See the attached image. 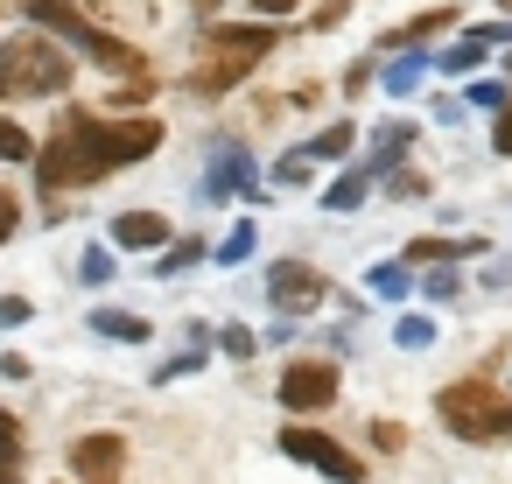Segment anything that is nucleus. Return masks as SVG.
<instances>
[{"instance_id":"13","label":"nucleus","mask_w":512,"mask_h":484,"mask_svg":"<svg viewBox=\"0 0 512 484\" xmlns=\"http://www.w3.org/2000/svg\"><path fill=\"white\" fill-rule=\"evenodd\" d=\"M351 134H358V127H351V120H337V127H323L302 155H309V162H337V155H351Z\"/></svg>"},{"instance_id":"18","label":"nucleus","mask_w":512,"mask_h":484,"mask_svg":"<svg viewBox=\"0 0 512 484\" xmlns=\"http://www.w3.org/2000/svg\"><path fill=\"white\" fill-rule=\"evenodd\" d=\"M407 141H414V127H407V120H393V127L379 134V169H386V162H400V155H407Z\"/></svg>"},{"instance_id":"15","label":"nucleus","mask_w":512,"mask_h":484,"mask_svg":"<svg viewBox=\"0 0 512 484\" xmlns=\"http://www.w3.org/2000/svg\"><path fill=\"white\" fill-rule=\"evenodd\" d=\"M43 148L29 141V127H15V120H0V162H36Z\"/></svg>"},{"instance_id":"12","label":"nucleus","mask_w":512,"mask_h":484,"mask_svg":"<svg viewBox=\"0 0 512 484\" xmlns=\"http://www.w3.org/2000/svg\"><path fill=\"white\" fill-rule=\"evenodd\" d=\"M0 484H22V421L0 414Z\"/></svg>"},{"instance_id":"2","label":"nucleus","mask_w":512,"mask_h":484,"mask_svg":"<svg viewBox=\"0 0 512 484\" xmlns=\"http://www.w3.org/2000/svg\"><path fill=\"white\" fill-rule=\"evenodd\" d=\"M29 22H43L57 43H71V50H85L92 64H106V71H120L127 85H148V57L134 50V43H120V36H106V29H92L71 0H29Z\"/></svg>"},{"instance_id":"1","label":"nucleus","mask_w":512,"mask_h":484,"mask_svg":"<svg viewBox=\"0 0 512 484\" xmlns=\"http://www.w3.org/2000/svg\"><path fill=\"white\" fill-rule=\"evenodd\" d=\"M155 148H162V120H71L36 155V176H43V190H85Z\"/></svg>"},{"instance_id":"14","label":"nucleus","mask_w":512,"mask_h":484,"mask_svg":"<svg viewBox=\"0 0 512 484\" xmlns=\"http://www.w3.org/2000/svg\"><path fill=\"white\" fill-rule=\"evenodd\" d=\"M92 330L99 337H120V344H141L148 337V323L141 316H120V309H92Z\"/></svg>"},{"instance_id":"32","label":"nucleus","mask_w":512,"mask_h":484,"mask_svg":"<svg viewBox=\"0 0 512 484\" xmlns=\"http://www.w3.org/2000/svg\"><path fill=\"white\" fill-rule=\"evenodd\" d=\"M197 8H218V0H197Z\"/></svg>"},{"instance_id":"7","label":"nucleus","mask_w":512,"mask_h":484,"mask_svg":"<svg viewBox=\"0 0 512 484\" xmlns=\"http://www.w3.org/2000/svg\"><path fill=\"white\" fill-rule=\"evenodd\" d=\"M281 449L295 456V463H309V470H323V477H337V484H358L365 470H358V456L344 449V442H330V435H316V428H288L281 435Z\"/></svg>"},{"instance_id":"5","label":"nucleus","mask_w":512,"mask_h":484,"mask_svg":"<svg viewBox=\"0 0 512 484\" xmlns=\"http://www.w3.org/2000/svg\"><path fill=\"white\" fill-rule=\"evenodd\" d=\"M0 85L8 92H29V99H50L71 85V57L50 43V36H15L0 50Z\"/></svg>"},{"instance_id":"24","label":"nucleus","mask_w":512,"mask_h":484,"mask_svg":"<svg viewBox=\"0 0 512 484\" xmlns=\"http://www.w3.org/2000/svg\"><path fill=\"white\" fill-rule=\"evenodd\" d=\"M456 288H463V281H456V274H449V267H442V274H428V295H435V302H449V295H456Z\"/></svg>"},{"instance_id":"8","label":"nucleus","mask_w":512,"mask_h":484,"mask_svg":"<svg viewBox=\"0 0 512 484\" xmlns=\"http://www.w3.org/2000/svg\"><path fill=\"white\" fill-rule=\"evenodd\" d=\"M267 302H281L288 316H309L316 302H330V281H323L316 267H302V260H281V267L267 274Z\"/></svg>"},{"instance_id":"33","label":"nucleus","mask_w":512,"mask_h":484,"mask_svg":"<svg viewBox=\"0 0 512 484\" xmlns=\"http://www.w3.org/2000/svg\"><path fill=\"white\" fill-rule=\"evenodd\" d=\"M498 8H505V15H512V0H498Z\"/></svg>"},{"instance_id":"21","label":"nucleus","mask_w":512,"mask_h":484,"mask_svg":"<svg viewBox=\"0 0 512 484\" xmlns=\"http://www.w3.org/2000/svg\"><path fill=\"white\" fill-rule=\"evenodd\" d=\"M372 288L379 295H407V267H372Z\"/></svg>"},{"instance_id":"11","label":"nucleus","mask_w":512,"mask_h":484,"mask_svg":"<svg viewBox=\"0 0 512 484\" xmlns=\"http://www.w3.org/2000/svg\"><path fill=\"white\" fill-rule=\"evenodd\" d=\"M113 246H169V218L162 211H120L113 218Z\"/></svg>"},{"instance_id":"27","label":"nucleus","mask_w":512,"mask_h":484,"mask_svg":"<svg viewBox=\"0 0 512 484\" xmlns=\"http://www.w3.org/2000/svg\"><path fill=\"white\" fill-rule=\"evenodd\" d=\"M78 274H85V281H106V274H113V260H106V253H85V267H78Z\"/></svg>"},{"instance_id":"17","label":"nucleus","mask_w":512,"mask_h":484,"mask_svg":"<svg viewBox=\"0 0 512 484\" xmlns=\"http://www.w3.org/2000/svg\"><path fill=\"white\" fill-rule=\"evenodd\" d=\"M421 71H428L421 57H400V64H386V92H414V85H421Z\"/></svg>"},{"instance_id":"19","label":"nucleus","mask_w":512,"mask_h":484,"mask_svg":"<svg viewBox=\"0 0 512 484\" xmlns=\"http://www.w3.org/2000/svg\"><path fill=\"white\" fill-rule=\"evenodd\" d=\"M470 106H484V113H505V106H512V92H505V85H470Z\"/></svg>"},{"instance_id":"10","label":"nucleus","mask_w":512,"mask_h":484,"mask_svg":"<svg viewBox=\"0 0 512 484\" xmlns=\"http://www.w3.org/2000/svg\"><path fill=\"white\" fill-rule=\"evenodd\" d=\"M204 183H211L204 197H239V190H253V162H246V148H218Z\"/></svg>"},{"instance_id":"4","label":"nucleus","mask_w":512,"mask_h":484,"mask_svg":"<svg viewBox=\"0 0 512 484\" xmlns=\"http://www.w3.org/2000/svg\"><path fill=\"white\" fill-rule=\"evenodd\" d=\"M435 414H442V428L463 435V442H498V435H512V400H498L491 379H456V386H442Z\"/></svg>"},{"instance_id":"31","label":"nucleus","mask_w":512,"mask_h":484,"mask_svg":"<svg viewBox=\"0 0 512 484\" xmlns=\"http://www.w3.org/2000/svg\"><path fill=\"white\" fill-rule=\"evenodd\" d=\"M253 8H260V15H274V22H281V15H295V8H302V0H253Z\"/></svg>"},{"instance_id":"16","label":"nucleus","mask_w":512,"mask_h":484,"mask_svg":"<svg viewBox=\"0 0 512 484\" xmlns=\"http://www.w3.org/2000/svg\"><path fill=\"white\" fill-rule=\"evenodd\" d=\"M323 204H330V211H358V204H365V176H337V183L323 190Z\"/></svg>"},{"instance_id":"26","label":"nucleus","mask_w":512,"mask_h":484,"mask_svg":"<svg viewBox=\"0 0 512 484\" xmlns=\"http://www.w3.org/2000/svg\"><path fill=\"white\" fill-rule=\"evenodd\" d=\"M197 253H204V246H197V239H190V246H176V253H169V260H162V274H176V267H190V260H197Z\"/></svg>"},{"instance_id":"22","label":"nucleus","mask_w":512,"mask_h":484,"mask_svg":"<svg viewBox=\"0 0 512 484\" xmlns=\"http://www.w3.org/2000/svg\"><path fill=\"white\" fill-rule=\"evenodd\" d=\"M428 337H435V323H428V316H407V323H400V344H407V351H421Z\"/></svg>"},{"instance_id":"25","label":"nucleus","mask_w":512,"mask_h":484,"mask_svg":"<svg viewBox=\"0 0 512 484\" xmlns=\"http://www.w3.org/2000/svg\"><path fill=\"white\" fill-rule=\"evenodd\" d=\"M225 351H232V358H253V330L232 323V330H225Z\"/></svg>"},{"instance_id":"23","label":"nucleus","mask_w":512,"mask_h":484,"mask_svg":"<svg viewBox=\"0 0 512 484\" xmlns=\"http://www.w3.org/2000/svg\"><path fill=\"white\" fill-rule=\"evenodd\" d=\"M477 57H484V43H456V50H449V57H442V71H470V64H477Z\"/></svg>"},{"instance_id":"28","label":"nucleus","mask_w":512,"mask_h":484,"mask_svg":"<svg viewBox=\"0 0 512 484\" xmlns=\"http://www.w3.org/2000/svg\"><path fill=\"white\" fill-rule=\"evenodd\" d=\"M491 148H498V155H512V106L498 113V134H491Z\"/></svg>"},{"instance_id":"6","label":"nucleus","mask_w":512,"mask_h":484,"mask_svg":"<svg viewBox=\"0 0 512 484\" xmlns=\"http://www.w3.org/2000/svg\"><path fill=\"white\" fill-rule=\"evenodd\" d=\"M337 400V365L330 358H295L288 372H281V407L288 414H316V407H330Z\"/></svg>"},{"instance_id":"20","label":"nucleus","mask_w":512,"mask_h":484,"mask_svg":"<svg viewBox=\"0 0 512 484\" xmlns=\"http://www.w3.org/2000/svg\"><path fill=\"white\" fill-rule=\"evenodd\" d=\"M246 253H253V225H239V232H232V239L218 246V260H225V267H239Z\"/></svg>"},{"instance_id":"29","label":"nucleus","mask_w":512,"mask_h":484,"mask_svg":"<svg viewBox=\"0 0 512 484\" xmlns=\"http://www.w3.org/2000/svg\"><path fill=\"white\" fill-rule=\"evenodd\" d=\"M15 218H22V204H15L8 190H0V239H8V232H15Z\"/></svg>"},{"instance_id":"3","label":"nucleus","mask_w":512,"mask_h":484,"mask_svg":"<svg viewBox=\"0 0 512 484\" xmlns=\"http://www.w3.org/2000/svg\"><path fill=\"white\" fill-rule=\"evenodd\" d=\"M267 50H274V29H225V22L204 29V64L190 71V92H204V99L211 92H232Z\"/></svg>"},{"instance_id":"30","label":"nucleus","mask_w":512,"mask_h":484,"mask_svg":"<svg viewBox=\"0 0 512 484\" xmlns=\"http://www.w3.org/2000/svg\"><path fill=\"white\" fill-rule=\"evenodd\" d=\"M0 323H29V302H22V295H8V302H0Z\"/></svg>"},{"instance_id":"9","label":"nucleus","mask_w":512,"mask_h":484,"mask_svg":"<svg viewBox=\"0 0 512 484\" xmlns=\"http://www.w3.org/2000/svg\"><path fill=\"white\" fill-rule=\"evenodd\" d=\"M71 470H78V484H120L127 477V442L120 435H78Z\"/></svg>"}]
</instances>
